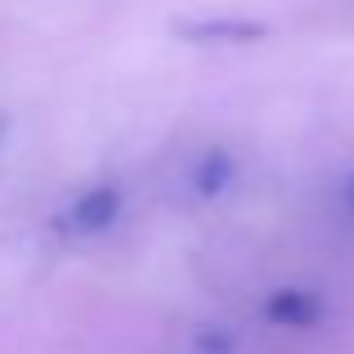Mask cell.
<instances>
[{"mask_svg":"<svg viewBox=\"0 0 354 354\" xmlns=\"http://www.w3.org/2000/svg\"><path fill=\"white\" fill-rule=\"evenodd\" d=\"M265 319L278 328H314L323 319V301L305 287H278L265 301Z\"/></svg>","mask_w":354,"mask_h":354,"instance_id":"3957f363","label":"cell"},{"mask_svg":"<svg viewBox=\"0 0 354 354\" xmlns=\"http://www.w3.org/2000/svg\"><path fill=\"white\" fill-rule=\"evenodd\" d=\"M346 193H350V202H354V171H350V180H346Z\"/></svg>","mask_w":354,"mask_h":354,"instance_id":"5b68a950","label":"cell"},{"mask_svg":"<svg viewBox=\"0 0 354 354\" xmlns=\"http://www.w3.org/2000/svg\"><path fill=\"white\" fill-rule=\"evenodd\" d=\"M117 216H121V189L117 184H95V189H86L72 202L68 225H72V234L95 238V234H108L117 225Z\"/></svg>","mask_w":354,"mask_h":354,"instance_id":"7a4b0ae2","label":"cell"},{"mask_svg":"<svg viewBox=\"0 0 354 354\" xmlns=\"http://www.w3.org/2000/svg\"><path fill=\"white\" fill-rule=\"evenodd\" d=\"M175 36L189 45H256L269 36V23H260V18H189V23H175Z\"/></svg>","mask_w":354,"mask_h":354,"instance_id":"6da1fadb","label":"cell"},{"mask_svg":"<svg viewBox=\"0 0 354 354\" xmlns=\"http://www.w3.org/2000/svg\"><path fill=\"white\" fill-rule=\"evenodd\" d=\"M234 175H238V166H234V157H229V148H207L202 162L193 166V189H198L202 198H220V193L234 184Z\"/></svg>","mask_w":354,"mask_h":354,"instance_id":"277c9868","label":"cell"}]
</instances>
